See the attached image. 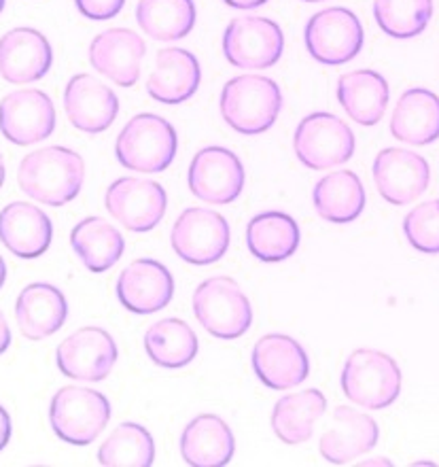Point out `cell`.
Listing matches in <instances>:
<instances>
[{"label": "cell", "instance_id": "obj_30", "mask_svg": "<svg viewBox=\"0 0 439 467\" xmlns=\"http://www.w3.org/2000/svg\"><path fill=\"white\" fill-rule=\"evenodd\" d=\"M327 410V400L319 389L285 395L276 401L272 412V430L281 442L297 446L312 438L314 423Z\"/></svg>", "mask_w": 439, "mask_h": 467}, {"label": "cell", "instance_id": "obj_27", "mask_svg": "<svg viewBox=\"0 0 439 467\" xmlns=\"http://www.w3.org/2000/svg\"><path fill=\"white\" fill-rule=\"evenodd\" d=\"M389 83L376 70H354L340 77L338 100L351 119L376 126L389 105Z\"/></svg>", "mask_w": 439, "mask_h": 467}, {"label": "cell", "instance_id": "obj_35", "mask_svg": "<svg viewBox=\"0 0 439 467\" xmlns=\"http://www.w3.org/2000/svg\"><path fill=\"white\" fill-rule=\"evenodd\" d=\"M373 17L384 35L414 38L423 35L434 17V0H376Z\"/></svg>", "mask_w": 439, "mask_h": 467}, {"label": "cell", "instance_id": "obj_34", "mask_svg": "<svg viewBox=\"0 0 439 467\" xmlns=\"http://www.w3.org/2000/svg\"><path fill=\"white\" fill-rule=\"evenodd\" d=\"M153 459L151 433L137 423H121L98 451V463L105 467H148Z\"/></svg>", "mask_w": 439, "mask_h": 467}, {"label": "cell", "instance_id": "obj_40", "mask_svg": "<svg viewBox=\"0 0 439 467\" xmlns=\"http://www.w3.org/2000/svg\"><path fill=\"white\" fill-rule=\"evenodd\" d=\"M266 3H268V0H225V5L234 6V9H244V11L257 9V6L266 5Z\"/></svg>", "mask_w": 439, "mask_h": 467}, {"label": "cell", "instance_id": "obj_21", "mask_svg": "<svg viewBox=\"0 0 439 467\" xmlns=\"http://www.w3.org/2000/svg\"><path fill=\"white\" fill-rule=\"evenodd\" d=\"M380 430L376 420L354 408L338 406L333 412V423L321 436L319 451L325 462L346 465L370 452L378 444Z\"/></svg>", "mask_w": 439, "mask_h": 467}, {"label": "cell", "instance_id": "obj_15", "mask_svg": "<svg viewBox=\"0 0 439 467\" xmlns=\"http://www.w3.org/2000/svg\"><path fill=\"white\" fill-rule=\"evenodd\" d=\"M373 181L389 204L403 206L414 202L427 192L431 168L423 155L408 149L389 147L376 155L373 161Z\"/></svg>", "mask_w": 439, "mask_h": 467}, {"label": "cell", "instance_id": "obj_20", "mask_svg": "<svg viewBox=\"0 0 439 467\" xmlns=\"http://www.w3.org/2000/svg\"><path fill=\"white\" fill-rule=\"evenodd\" d=\"M174 278L164 264L137 259L119 275L117 297L130 313L153 315L170 304Z\"/></svg>", "mask_w": 439, "mask_h": 467}, {"label": "cell", "instance_id": "obj_5", "mask_svg": "<svg viewBox=\"0 0 439 467\" xmlns=\"http://www.w3.org/2000/svg\"><path fill=\"white\" fill-rule=\"evenodd\" d=\"M193 315L219 340H236L250 329L253 308L234 278L212 276L193 294Z\"/></svg>", "mask_w": 439, "mask_h": 467}, {"label": "cell", "instance_id": "obj_9", "mask_svg": "<svg viewBox=\"0 0 439 467\" xmlns=\"http://www.w3.org/2000/svg\"><path fill=\"white\" fill-rule=\"evenodd\" d=\"M363 26L344 6L319 11L306 26V47L316 62L342 67L354 60L363 49Z\"/></svg>", "mask_w": 439, "mask_h": 467}, {"label": "cell", "instance_id": "obj_13", "mask_svg": "<svg viewBox=\"0 0 439 467\" xmlns=\"http://www.w3.org/2000/svg\"><path fill=\"white\" fill-rule=\"evenodd\" d=\"M54 130L56 107L41 89H17L0 100V132L13 145H35Z\"/></svg>", "mask_w": 439, "mask_h": 467}, {"label": "cell", "instance_id": "obj_28", "mask_svg": "<svg viewBox=\"0 0 439 467\" xmlns=\"http://www.w3.org/2000/svg\"><path fill=\"white\" fill-rule=\"evenodd\" d=\"M367 196L361 179L351 171H335L314 185L312 204L329 223H351L365 209Z\"/></svg>", "mask_w": 439, "mask_h": 467}, {"label": "cell", "instance_id": "obj_11", "mask_svg": "<svg viewBox=\"0 0 439 467\" xmlns=\"http://www.w3.org/2000/svg\"><path fill=\"white\" fill-rule=\"evenodd\" d=\"M247 172L240 158L225 147H206L189 166V190L206 204H230L240 196Z\"/></svg>", "mask_w": 439, "mask_h": 467}, {"label": "cell", "instance_id": "obj_7", "mask_svg": "<svg viewBox=\"0 0 439 467\" xmlns=\"http://www.w3.org/2000/svg\"><path fill=\"white\" fill-rule=\"evenodd\" d=\"M297 160L310 171H327L352 158L354 134L340 117L312 113L303 117L293 136Z\"/></svg>", "mask_w": 439, "mask_h": 467}, {"label": "cell", "instance_id": "obj_31", "mask_svg": "<svg viewBox=\"0 0 439 467\" xmlns=\"http://www.w3.org/2000/svg\"><path fill=\"white\" fill-rule=\"evenodd\" d=\"M70 244L94 275L113 268L126 251L124 236L102 217H87L77 223L70 232Z\"/></svg>", "mask_w": 439, "mask_h": 467}, {"label": "cell", "instance_id": "obj_18", "mask_svg": "<svg viewBox=\"0 0 439 467\" xmlns=\"http://www.w3.org/2000/svg\"><path fill=\"white\" fill-rule=\"evenodd\" d=\"M64 111L77 130L100 134L117 119L119 100L111 88L92 75H75L64 89Z\"/></svg>", "mask_w": 439, "mask_h": 467}, {"label": "cell", "instance_id": "obj_4", "mask_svg": "<svg viewBox=\"0 0 439 467\" xmlns=\"http://www.w3.org/2000/svg\"><path fill=\"white\" fill-rule=\"evenodd\" d=\"M342 389L352 404L384 410L402 393V369L383 350L359 348L344 363Z\"/></svg>", "mask_w": 439, "mask_h": 467}, {"label": "cell", "instance_id": "obj_19", "mask_svg": "<svg viewBox=\"0 0 439 467\" xmlns=\"http://www.w3.org/2000/svg\"><path fill=\"white\" fill-rule=\"evenodd\" d=\"M54 51L35 28L9 30L0 38V75L13 86L41 81L49 73Z\"/></svg>", "mask_w": 439, "mask_h": 467}, {"label": "cell", "instance_id": "obj_22", "mask_svg": "<svg viewBox=\"0 0 439 467\" xmlns=\"http://www.w3.org/2000/svg\"><path fill=\"white\" fill-rule=\"evenodd\" d=\"M54 238L51 219L35 204L11 202L0 211V243L13 255L36 259L49 249Z\"/></svg>", "mask_w": 439, "mask_h": 467}, {"label": "cell", "instance_id": "obj_16", "mask_svg": "<svg viewBox=\"0 0 439 467\" xmlns=\"http://www.w3.org/2000/svg\"><path fill=\"white\" fill-rule=\"evenodd\" d=\"M253 369L266 387L287 391L308 379L310 361L306 350L291 336L268 334L253 348Z\"/></svg>", "mask_w": 439, "mask_h": 467}, {"label": "cell", "instance_id": "obj_3", "mask_svg": "<svg viewBox=\"0 0 439 467\" xmlns=\"http://www.w3.org/2000/svg\"><path fill=\"white\" fill-rule=\"evenodd\" d=\"M282 109L281 88L261 75L234 77L221 94L223 119L244 136L266 132Z\"/></svg>", "mask_w": 439, "mask_h": 467}, {"label": "cell", "instance_id": "obj_23", "mask_svg": "<svg viewBox=\"0 0 439 467\" xmlns=\"http://www.w3.org/2000/svg\"><path fill=\"white\" fill-rule=\"evenodd\" d=\"M68 304L57 287L49 283H32L19 294L15 302V319L26 338L45 340L66 323Z\"/></svg>", "mask_w": 439, "mask_h": 467}, {"label": "cell", "instance_id": "obj_2", "mask_svg": "<svg viewBox=\"0 0 439 467\" xmlns=\"http://www.w3.org/2000/svg\"><path fill=\"white\" fill-rule=\"evenodd\" d=\"M179 149L177 130L168 119L153 113H140L126 123L117 136L115 155L119 164L137 172H164Z\"/></svg>", "mask_w": 439, "mask_h": 467}, {"label": "cell", "instance_id": "obj_39", "mask_svg": "<svg viewBox=\"0 0 439 467\" xmlns=\"http://www.w3.org/2000/svg\"><path fill=\"white\" fill-rule=\"evenodd\" d=\"M9 347H11V329H9V323L5 319V315L0 313V355H3Z\"/></svg>", "mask_w": 439, "mask_h": 467}, {"label": "cell", "instance_id": "obj_29", "mask_svg": "<svg viewBox=\"0 0 439 467\" xmlns=\"http://www.w3.org/2000/svg\"><path fill=\"white\" fill-rule=\"evenodd\" d=\"M247 244L250 255H255L260 262H285L300 246V228L287 213H261L249 222Z\"/></svg>", "mask_w": 439, "mask_h": 467}, {"label": "cell", "instance_id": "obj_38", "mask_svg": "<svg viewBox=\"0 0 439 467\" xmlns=\"http://www.w3.org/2000/svg\"><path fill=\"white\" fill-rule=\"evenodd\" d=\"M11 431H13V427H11V417H9V412H6L5 408L0 406V451H3L5 446L9 444V440H11Z\"/></svg>", "mask_w": 439, "mask_h": 467}, {"label": "cell", "instance_id": "obj_12", "mask_svg": "<svg viewBox=\"0 0 439 467\" xmlns=\"http://www.w3.org/2000/svg\"><path fill=\"white\" fill-rule=\"evenodd\" d=\"M105 204L115 222L130 232H148L158 228L164 219L168 196L164 187L155 181L126 177L108 187Z\"/></svg>", "mask_w": 439, "mask_h": 467}, {"label": "cell", "instance_id": "obj_36", "mask_svg": "<svg viewBox=\"0 0 439 467\" xmlns=\"http://www.w3.org/2000/svg\"><path fill=\"white\" fill-rule=\"evenodd\" d=\"M403 232L416 251L439 255V200L418 204L403 219Z\"/></svg>", "mask_w": 439, "mask_h": 467}, {"label": "cell", "instance_id": "obj_8", "mask_svg": "<svg viewBox=\"0 0 439 467\" xmlns=\"http://www.w3.org/2000/svg\"><path fill=\"white\" fill-rule=\"evenodd\" d=\"M285 35L281 26L268 17H236L223 35V54L236 68H272L282 57Z\"/></svg>", "mask_w": 439, "mask_h": 467}, {"label": "cell", "instance_id": "obj_43", "mask_svg": "<svg viewBox=\"0 0 439 467\" xmlns=\"http://www.w3.org/2000/svg\"><path fill=\"white\" fill-rule=\"evenodd\" d=\"M5 3L6 0H0V13H3V9H5Z\"/></svg>", "mask_w": 439, "mask_h": 467}, {"label": "cell", "instance_id": "obj_37", "mask_svg": "<svg viewBox=\"0 0 439 467\" xmlns=\"http://www.w3.org/2000/svg\"><path fill=\"white\" fill-rule=\"evenodd\" d=\"M75 5L83 17L105 22V19H113L119 16L126 0H75Z\"/></svg>", "mask_w": 439, "mask_h": 467}, {"label": "cell", "instance_id": "obj_24", "mask_svg": "<svg viewBox=\"0 0 439 467\" xmlns=\"http://www.w3.org/2000/svg\"><path fill=\"white\" fill-rule=\"evenodd\" d=\"M202 70L198 57L187 49H161L147 81V92L161 105H180L198 92Z\"/></svg>", "mask_w": 439, "mask_h": 467}, {"label": "cell", "instance_id": "obj_33", "mask_svg": "<svg viewBox=\"0 0 439 467\" xmlns=\"http://www.w3.org/2000/svg\"><path fill=\"white\" fill-rule=\"evenodd\" d=\"M198 19L193 0H140L137 22L155 41H179L193 30Z\"/></svg>", "mask_w": 439, "mask_h": 467}, {"label": "cell", "instance_id": "obj_32", "mask_svg": "<svg viewBox=\"0 0 439 467\" xmlns=\"http://www.w3.org/2000/svg\"><path fill=\"white\" fill-rule=\"evenodd\" d=\"M148 359L161 368H185L198 355V336L180 319H161L145 334Z\"/></svg>", "mask_w": 439, "mask_h": 467}, {"label": "cell", "instance_id": "obj_1", "mask_svg": "<svg viewBox=\"0 0 439 467\" xmlns=\"http://www.w3.org/2000/svg\"><path fill=\"white\" fill-rule=\"evenodd\" d=\"M86 161L73 149L45 147L32 151L17 168V183L26 196L41 204L64 206L79 196Z\"/></svg>", "mask_w": 439, "mask_h": 467}, {"label": "cell", "instance_id": "obj_42", "mask_svg": "<svg viewBox=\"0 0 439 467\" xmlns=\"http://www.w3.org/2000/svg\"><path fill=\"white\" fill-rule=\"evenodd\" d=\"M5 177H6V171H5V160H3V155H0V187L5 185Z\"/></svg>", "mask_w": 439, "mask_h": 467}, {"label": "cell", "instance_id": "obj_10", "mask_svg": "<svg viewBox=\"0 0 439 467\" xmlns=\"http://www.w3.org/2000/svg\"><path fill=\"white\" fill-rule=\"evenodd\" d=\"M172 249L185 262L209 265L221 259L230 249V223L210 209H187L172 228Z\"/></svg>", "mask_w": 439, "mask_h": 467}, {"label": "cell", "instance_id": "obj_25", "mask_svg": "<svg viewBox=\"0 0 439 467\" xmlns=\"http://www.w3.org/2000/svg\"><path fill=\"white\" fill-rule=\"evenodd\" d=\"M236 442L230 425L215 414H202L185 427L180 436V455L191 467H221L234 457Z\"/></svg>", "mask_w": 439, "mask_h": 467}, {"label": "cell", "instance_id": "obj_44", "mask_svg": "<svg viewBox=\"0 0 439 467\" xmlns=\"http://www.w3.org/2000/svg\"><path fill=\"white\" fill-rule=\"evenodd\" d=\"M303 3H322V0H303Z\"/></svg>", "mask_w": 439, "mask_h": 467}, {"label": "cell", "instance_id": "obj_26", "mask_svg": "<svg viewBox=\"0 0 439 467\" xmlns=\"http://www.w3.org/2000/svg\"><path fill=\"white\" fill-rule=\"evenodd\" d=\"M391 132L408 145H431L439 139V96L424 88L402 94L391 117Z\"/></svg>", "mask_w": 439, "mask_h": 467}, {"label": "cell", "instance_id": "obj_41", "mask_svg": "<svg viewBox=\"0 0 439 467\" xmlns=\"http://www.w3.org/2000/svg\"><path fill=\"white\" fill-rule=\"evenodd\" d=\"M5 281H6V264H5L3 255H0V289H3Z\"/></svg>", "mask_w": 439, "mask_h": 467}, {"label": "cell", "instance_id": "obj_6", "mask_svg": "<svg viewBox=\"0 0 439 467\" xmlns=\"http://www.w3.org/2000/svg\"><path fill=\"white\" fill-rule=\"evenodd\" d=\"M111 401L86 387H64L49 406V423L62 442L87 446L111 420Z\"/></svg>", "mask_w": 439, "mask_h": 467}, {"label": "cell", "instance_id": "obj_17", "mask_svg": "<svg viewBox=\"0 0 439 467\" xmlns=\"http://www.w3.org/2000/svg\"><path fill=\"white\" fill-rule=\"evenodd\" d=\"M145 54L147 45L143 38L128 28L105 30L89 45L92 67L121 88L137 86Z\"/></svg>", "mask_w": 439, "mask_h": 467}, {"label": "cell", "instance_id": "obj_14", "mask_svg": "<svg viewBox=\"0 0 439 467\" xmlns=\"http://www.w3.org/2000/svg\"><path fill=\"white\" fill-rule=\"evenodd\" d=\"M57 368L75 380H105L117 363V345L102 327H81L57 347Z\"/></svg>", "mask_w": 439, "mask_h": 467}]
</instances>
